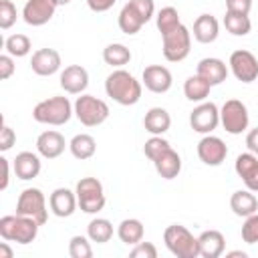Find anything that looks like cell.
Listing matches in <instances>:
<instances>
[{"mask_svg": "<svg viewBox=\"0 0 258 258\" xmlns=\"http://www.w3.org/2000/svg\"><path fill=\"white\" fill-rule=\"evenodd\" d=\"M73 113H75V107L71 105L67 97H50V99L40 101L32 109V119L42 125L58 127V125H64Z\"/></svg>", "mask_w": 258, "mask_h": 258, "instance_id": "cell-3", "label": "cell"}, {"mask_svg": "<svg viewBox=\"0 0 258 258\" xmlns=\"http://www.w3.org/2000/svg\"><path fill=\"white\" fill-rule=\"evenodd\" d=\"M16 214L28 216L32 220H36L40 226L46 224L48 220V210H46V198L38 187H26L22 189V194L18 196L16 202Z\"/></svg>", "mask_w": 258, "mask_h": 258, "instance_id": "cell-7", "label": "cell"}, {"mask_svg": "<svg viewBox=\"0 0 258 258\" xmlns=\"http://www.w3.org/2000/svg\"><path fill=\"white\" fill-rule=\"evenodd\" d=\"M220 123L230 135H240L242 131H246L248 123H250V115H248L246 105L238 99L226 101L220 109Z\"/></svg>", "mask_w": 258, "mask_h": 258, "instance_id": "cell-9", "label": "cell"}, {"mask_svg": "<svg viewBox=\"0 0 258 258\" xmlns=\"http://www.w3.org/2000/svg\"><path fill=\"white\" fill-rule=\"evenodd\" d=\"M129 254L131 258H157V248L151 242H137Z\"/></svg>", "mask_w": 258, "mask_h": 258, "instance_id": "cell-40", "label": "cell"}, {"mask_svg": "<svg viewBox=\"0 0 258 258\" xmlns=\"http://www.w3.org/2000/svg\"><path fill=\"white\" fill-rule=\"evenodd\" d=\"M153 165H155V171L163 177V179H173L179 175L181 171V157L175 149H165L161 155H157L153 159Z\"/></svg>", "mask_w": 258, "mask_h": 258, "instance_id": "cell-22", "label": "cell"}, {"mask_svg": "<svg viewBox=\"0 0 258 258\" xmlns=\"http://www.w3.org/2000/svg\"><path fill=\"white\" fill-rule=\"evenodd\" d=\"M14 143H16V133H14V129L4 123L2 129H0V149H2V151H8Z\"/></svg>", "mask_w": 258, "mask_h": 258, "instance_id": "cell-41", "label": "cell"}, {"mask_svg": "<svg viewBox=\"0 0 258 258\" xmlns=\"http://www.w3.org/2000/svg\"><path fill=\"white\" fill-rule=\"evenodd\" d=\"M242 181L246 183V187H248L250 191H258V167H256L250 175H246Z\"/></svg>", "mask_w": 258, "mask_h": 258, "instance_id": "cell-48", "label": "cell"}, {"mask_svg": "<svg viewBox=\"0 0 258 258\" xmlns=\"http://www.w3.org/2000/svg\"><path fill=\"white\" fill-rule=\"evenodd\" d=\"M133 6H135V10L145 18V22H149L151 20V16H153V12H155V4H153V0H129Z\"/></svg>", "mask_w": 258, "mask_h": 258, "instance_id": "cell-42", "label": "cell"}, {"mask_svg": "<svg viewBox=\"0 0 258 258\" xmlns=\"http://www.w3.org/2000/svg\"><path fill=\"white\" fill-rule=\"evenodd\" d=\"M143 127L151 135H163L171 127V117L163 107H151L143 117Z\"/></svg>", "mask_w": 258, "mask_h": 258, "instance_id": "cell-24", "label": "cell"}, {"mask_svg": "<svg viewBox=\"0 0 258 258\" xmlns=\"http://www.w3.org/2000/svg\"><path fill=\"white\" fill-rule=\"evenodd\" d=\"M143 85L145 89H149L151 93H167L173 85V77L169 73V69L161 67V64H149L143 69Z\"/></svg>", "mask_w": 258, "mask_h": 258, "instance_id": "cell-14", "label": "cell"}, {"mask_svg": "<svg viewBox=\"0 0 258 258\" xmlns=\"http://www.w3.org/2000/svg\"><path fill=\"white\" fill-rule=\"evenodd\" d=\"M198 244H200V256H204V258H218L226 250L224 234L218 232V230H206V232H202L198 236Z\"/></svg>", "mask_w": 258, "mask_h": 258, "instance_id": "cell-20", "label": "cell"}, {"mask_svg": "<svg viewBox=\"0 0 258 258\" xmlns=\"http://www.w3.org/2000/svg\"><path fill=\"white\" fill-rule=\"evenodd\" d=\"M256 167H258V155H254L252 151H248V153H240V155L236 157V165H234V169H236L238 177L244 179V177L250 175Z\"/></svg>", "mask_w": 258, "mask_h": 258, "instance_id": "cell-36", "label": "cell"}, {"mask_svg": "<svg viewBox=\"0 0 258 258\" xmlns=\"http://www.w3.org/2000/svg\"><path fill=\"white\" fill-rule=\"evenodd\" d=\"M16 22V6L12 0H0V28L8 30Z\"/></svg>", "mask_w": 258, "mask_h": 258, "instance_id": "cell-38", "label": "cell"}, {"mask_svg": "<svg viewBox=\"0 0 258 258\" xmlns=\"http://www.w3.org/2000/svg\"><path fill=\"white\" fill-rule=\"evenodd\" d=\"M14 69H16V64L12 60V54H0V79L2 81L10 79L14 75Z\"/></svg>", "mask_w": 258, "mask_h": 258, "instance_id": "cell-44", "label": "cell"}, {"mask_svg": "<svg viewBox=\"0 0 258 258\" xmlns=\"http://www.w3.org/2000/svg\"><path fill=\"white\" fill-rule=\"evenodd\" d=\"M87 236L91 242H97V244H105L113 238V224L105 218H95L89 222L87 226Z\"/></svg>", "mask_w": 258, "mask_h": 258, "instance_id": "cell-31", "label": "cell"}, {"mask_svg": "<svg viewBox=\"0 0 258 258\" xmlns=\"http://www.w3.org/2000/svg\"><path fill=\"white\" fill-rule=\"evenodd\" d=\"M230 71L238 81L252 83L258 79V58L246 48L234 50L230 54Z\"/></svg>", "mask_w": 258, "mask_h": 258, "instance_id": "cell-11", "label": "cell"}, {"mask_svg": "<svg viewBox=\"0 0 258 258\" xmlns=\"http://www.w3.org/2000/svg\"><path fill=\"white\" fill-rule=\"evenodd\" d=\"M0 258H12V250L8 248V244H6V242H2V244H0Z\"/></svg>", "mask_w": 258, "mask_h": 258, "instance_id": "cell-49", "label": "cell"}, {"mask_svg": "<svg viewBox=\"0 0 258 258\" xmlns=\"http://www.w3.org/2000/svg\"><path fill=\"white\" fill-rule=\"evenodd\" d=\"M189 125L196 133L210 135L220 125V109L212 101H202L191 113H189Z\"/></svg>", "mask_w": 258, "mask_h": 258, "instance_id": "cell-10", "label": "cell"}, {"mask_svg": "<svg viewBox=\"0 0 258 258\" xmlns=\"http://www.w3.org/2000/svg\"><path fill=\"white\" fill-rule=\"evenodd\" d=\"M171 145H169V141L167 139H163L161 135H151L147 141H145V145H143V153L153 161L157 155H161L165 149H169Z\"/></svg>", "mask_w": 258, "mask_h": 258, "instance_id": "cell-37", "label": "cell"}, {"mask_svg": "<svg viewBox=\"0 0 258 258\" xmlns=\"http://www.w3.org/2000/svg\"><path fill=\"white\" fill-rule=\"evenodd\" d=\"M161 38H163V56L169 62H181L183 58H187L191 48V32L187 30V26L179 24L175 30L167 32Z\"/></svg>", "mask_w": 258, "mask_h": 258, "instance_id": "cell-8", "label": "cell"}, {"mask_svg": "<svg viewBox=\"0 0 258 258\" xmlns=\"http://www.w3.org/2000/svg\"><path fill=\"white\" fill-rule=\"evenodd\" d=\"M69 254L71 258H91L93 256V248L89 238L85 236H73L69 242Z\"/></svg>", "mask_w": 258, "mask_h": 258, "instance_id": "cell-35", "label": "cell"}, {"mask_svg": "<svg viewBox=\"0 0 258 258\" xmlns=\"http://www.w3.org/2000/svg\"><path fill=\"white\" fill-rule=\"evenodd\" d=\"M69 149H71L73 157H77V159L83 161V159H89V157L95 155V151H97V141H95L93 135H89V133H79V135H75V137L71 139Z\"/></svg>", "mask_w": 258, "mask_h": 258, "instance_id": "cell-29", "label": "cell"}, {"mask_svg": "<svg viewBox=\"0 0 258 258\" xmlns=\"http://www.w3.org/2000/svg\"><path fill=\"white\" fill-rule=\"evenodd\" d=\"M48 206L56 218H69L75 214V210L79 206L77 194L71 191L69 187H56L48 198Z\"/></svg>", "mask_w": 258, "mask_h": 258, "instance_id": "cell-17", "label": "cell"}, {"mask_svg": "<svg viewBox=\"0 0 258 258\" xmlns=\"http://www.w3.org/2000/svg\"><path fill=\"white\" fill-rule=\"evenodd\" d=\"M230 210H232L236 216H240V218H248V216L256 214V210H258V200H256V196H254L248 187H246V189H238V191H234L232 198H230Z\"/></svg>", "mask_w": 258, "mask_h": 258, "instance_id": "cell-25", "label": "cell"}, {"mask_svg": "<svg viewBox=\"0 0 258 258\" xmlns=\"http://www.w3.org/2000/svg\"><path fill=\"white\" fill-rule=\"evenodd\" d=\"M0 165H2V169H4L0 189H6V187H8V181H10V161H8L6 157H0Z\"/></svg>", "mask_w": 258, "mask_h": 258, "instance_id": "cell-47", "label": "cell"}, {"mask_svg": "<svg viewBox=\"0 0 258 258\" xmlns=\"http://www.w3.org/2000/svg\"><path fill=\"white\" fill-rule=\"evenodd\" d=\"M75 194H77L79 208L85 214H99L105 208V202H107L105 200V189H103V183L97 177L79 179V183L75 187Z\"/></svg>", "mask_w": 258, "mask_h": 258, "instance_id": "cell-5", "label": "cell"}, {"mask_svg": "<svg viewBox=\"0 0 258 258\" xmlns=\"http://www.w3.org/2000/svg\"><path fill=\"white\" fill-rule=\"evenodd\" d=\"M143 224L137 220V218H127V220H123L121 224H119V228H117V236H119V240L123 242V244H127V246H135L137 242H141L143 240Z\"/></svg>", "mask_w": 258, "mask_h": 258, "instance_id": "cell-28", "label": "cell"}, {"mask_svg": "<svg viewBox=\"0 0 258 258\" xmlns=\"http://www.w3.org/2000/svg\"><path fill=\"white\" fill-rule=\"evenodd\" d=\"M75 115L85 127H97L107 121L109 117V105L103 99H97L95 95H81L75 101Z\"/></svg>", "mask_w": 258, "mask_h": 258, "instance_id": "cell-6", "label": "cell"}, {"mask_svg": "<svg viewBox=\"0 0 258 258\" xmlns=\"http://www.w3.org/2000/svg\"><path fill=\"white\" fill-rule=\"evenodd\" d=\"M252 10V0H226V12H236V14H250Z\"/></svg>", "mask_w": 258, "mask_h": 258, "instance_id": "cell-43", "label": "cell"}, {"mask_svg": "<svg viewBox=\"0 0 258 258\" xmlns=\"http://www.w3.org/2000/svg\"><path fill=\"white\" fill-rule=\"evenodd\" d=\"M246 147H248V151H252L254 155H258V127L252 129V131H248V135H246Z\"/></svg>", "mask_w": 258, "mask_h": 258, "instance_id": "cell-46", "label": "cell"}, {"mask_svg": "<svg viewBox=\"0 0 258 258\" xmlns=\"http://www.w3.org/2000/svg\"><path fill=\"white\" fill-rule=\"evenodd\" d=\"M242 240L246 244H256L258 242V214H252L246 218L242 226Z\"/></svg>", "mask_w": 258, "mask_h": 258, "instance_id": "cell-39", "label": "cell"}, {"mask_svg": "<svg viewBox=\"0 0 258 258\" xmlns=\"http://www.w3.org/2000/svg\"><path fill=\"white\" fill-rule=\"evenodd\" d=\"M155 24H157V30L161 32V36H165L167 32L175 30L181 22H179V14H177V10H175L173 6H165V8H161V10L157 12V16H155Z\"/></svg>", "mask_w": 258, "mask_h": 258, "instance_id": "cell-33", "label": "cell"}, {"mask_svg": "<svg viewBox=\"0 0 258 258\" xmlns=\"http://www.w3.org/2000/svg\"><path fill=\"white\" fill-rule=\"evenodd\" d=\"M163 242L167 250L177 258H198L200 256V244L198 238L181 224H171L163 232Z\"/></svg>", "mask_w": 258, "mask_h": 258, "instance_id": "cell-4", "label": "cell"}, {"mask_svg": "<svg viewBox=\"0 0 258 258\" xmlns=\"http://www.w3.org/2000/svg\"><path fill=\"white\" fill-rule=\"evenodd\" d=\"M103 60H105L107 64L115 67V69H121V67L129 64V60H131V50H129L125 44H121V42H111V44H107V46L103 48Z\"/></svg>", "mask_w": 258, "mask_h": 258, "instance_id": "cell-30", "label": "cell"}, {"mask_svg": "<svg viewBox=\"0 0 258 258\" xmlns=\"http://www.w3.org/2000/svg\"><path fill=\"white\" fill-rule=\"evenodd\" d=\"M14 167V173L18 179L22 181H28V179H34L38 173H40V157L32 151H20L12 163Z\"/></svg>", "mask_w": 258, "mask_h": 258, "instance_id": "cell-19", "label": "cell"}, {"mask_svg": "<svg viewBox=\"0 0 258 258\" xmlns=\"http://www.w3.org/2000/svg\"><path fill=\"white\" fill-rule=\"evenodd\" d=\"M198 75L204 77L212 87H216V85H220V83L226 81V77H228V67H226L224 60L214 58V56H208V58H202V60L198 62Z\"/></svg>", "mask_w": 258, "mask_h": 258, "instance_id": "cell-21", "label": "cell"}, {"mask_svg": "<svg viewBox=\"0 0 258 258\" xmlns=\"http://www.w3.org/2000/svg\"><path fill=\"white\" fill-rule=\"evenodd\" d=\"M226 155H228V147H226V143L220 137L206 135V137L200 139V143H198V157L206 165L216 167V165H220L226 159Z\"/></svg>", "mask_w": 258, "mask_h": 258, "instance_id": "cell-13", "label": "cell"}, {"mask_svg": "<svg viewBox=\"0 0 258 258\" xmlns=\"http://www.w3.org/2000/svg\"><path fill=\"white\" fill-rule=\"evenodd\" d=\"M4 48H6L8 54L20 58V56H26V54L30 52L32 44H30V38H28L26 34H12V36L6 38Z\"/></svg>", "mask_w": 258, "mask_h": 258, "instance_id": "cell-34", "label": "cell"}, {"mask_svg": "<svg viewBox=\"0 0 258 258\" xmlns=\"http://www.w3.org/2000/svg\"><path fill=\"white\" fill-rule=\"evenodd\" d=\"M105 93L115 103H119L123 107H129V105L139 103V99H141V83L131 73H127L123 69H117L107 77Z\"/></svg>", "mask_w": 258, "mask_h": 258, "instance_id": "cell-1", "label": "cell"}, {"mask_svg": "<svg viewBox=\"0 0 258 258\" xmlns=\"http://www.w3.org/2000/svg\"><path fill=\"white\" fill-rule=\"evenodd\" d=\"M143 24H145V18L135 10V6L131 2H127L119 12V28H121V32H125L129 36L137 34Z\"/></svg>", "mask_w": 258, "mask_h": 258, "instance_id": "cell-26", "label": "cell"}, {"mask_svg": "<svg viewBox=\"0 0 258 258\" xmlns=\"http://www.w3.org/2000/svg\"><path fill=\"white\" fill-rule=\"evenodd\" d=\"M38 222L16 214V216H4L0 218V236L6 242H16V244H30L38 236Z\"/></svg>", "mask_w": 258, "mask_h": 258, "instance_id": "cell-2", "label": "cell"}, {"mask_svg": "<svg viewBox=\"0 0 258 258\" xmlns=\"http://www.w3.org/2000/svg\"><path fill=\"white\" fill-rule=\"evenodd\" d=\"M226 256H230V258H234V256H240V258H246L248 254H246V252H242V250H234V252H228Z\"/></svg>", "mask_w": 258, "mask_h": 258, "instance_id": "cell-50", "label": "cell"}, {"mask_svg": "<svg viewBox=\"0 0 258 258\" xmlns=\"http://www.w3.org/2000/svg\"><path fill=\"white\" fill-rule=\"evenodd\" d=\"M67 147V141L62 137V133L50 129V131H42L36 139V151L38 155H42L44 159H56L58 155H62Z\"/></svg>", "mask_w": 258, "mask_h": 258, "instance_id": "cell-18", "label": "cell"}, {"mask_svg": "<svg viewBox=\"0 0 258 258\" xmlns=\"http://www.w3.org/2000/svg\"><path fill=\"white\" fill-rule=\"evenodd\" d=\"M210 91H212V85H210L204 77H200L198 73L191 75V77H187L185 83H183V93H185V97H187L191 103H202V101H206L208 95H210Z\"/></svg>", "mask_w": 258, "mask_h": 258, "instance_id": "cell-27", "label": "cell"}, {"mask_svg": "<svg viewBox=\"0 0 258 258\" xmlns=\"http://www.w3.org/2000/svg\"><path fill=\"white\" fill-rule=\"evenodd\" d=\"M69 2H71V0H56V4H58V6H67Z\"/></svg>", "mask_w": 258, "mask_h": 258, "instance_id": "cell-51", "label": "cell"}, {"mask_svg": "<svg viewBox=\"0 0 258 258\" xmlns=\"http://www.w3.org/2000/svg\"><path fill=\"white\" fill-rule=\"evenodd\" d=\"M224 26L230 34L234 36H246L252 30V22L246 14H236V12H226L224 16Z\"/></svg>", "mask_w": 258, "mask_h": 258, "instance_id": "cell-32", "label": "cell"}, {"mask_svg": "<svg viewBox=\"0 0 258 258\" xmlns=\"http://www.w3.org/2000/svg\"><path fill=\"white\" fill-rule=\"evenodd\" d=\"M30 69L38 77H50L60 69V54L54 48H38L30 58Z\"/></svg>", "mask_w": 258, "mask_h": 258, "instance_id": "cell-16", "label": "cell"}, {"mask_svg": "<svg viewBox=\"0 0 258 258\" xmlns=\"http://www.w3.org/2000/svg\"><path fill=\"white\" fill-rule=\"evenodd\" d=\"M60 87L69 95H83V91L89 87V73L81 64H69L60 73Z\"/></svg>", "mask_w": 258, "mask_h": 258, "instance_id": "cell-15", "label": "cell"}, {"mask_svg": "<svg viewBox=\"0 0 258 258\" xmlns=\"http://www.w3.org/2000/svg\"><path fill=\"white\" fill-rule=\"evenodd\" d=\"M56 6V0H26L22 8V18L30 26H42L54 16Z\"/></svg>", "mask_w": 258, "mask_h": 258, "instance_id": "cell-12", "label": "cell"}, {"mask_svg": "<svg viewBox=\"0 0 258 258\" xmlns=\"http://www.w3.org/2000/svg\"><path fill=\"white\" fill-rule=\"evenodd\" d=\"M117 0H87V6L93 10V12H107L109 8H113Z\"/></svg>", "mask_w": 258, "mask_h": 258, "instance_id": "cell-45", "label": "cell"}, {"mask_svg": "<svg viewBox=\"0 0 258 258\" xmlns=\"http://www.w3.org/2000/svg\"><path fill=\"white\" fill-rule=\"evenodd\" d=\"M220 24L212 14H200L194 22V38L202 44H210L218 38Z\"/></svg>", "mask_w": 258, "mask_h": 258, "instance_id": "cell-23", "label": "cell"}]
</instances>
